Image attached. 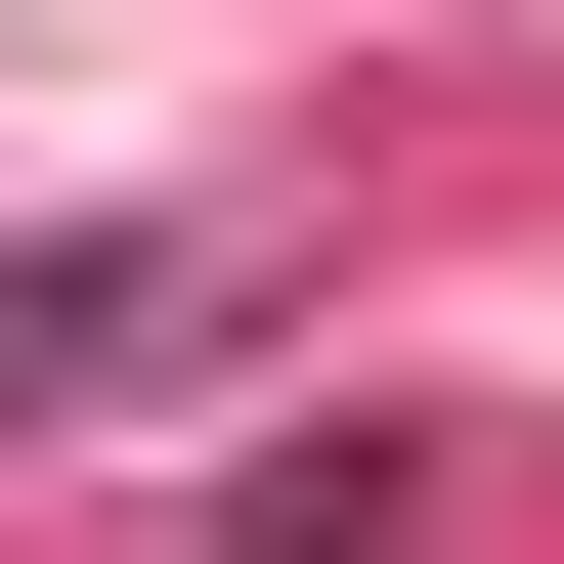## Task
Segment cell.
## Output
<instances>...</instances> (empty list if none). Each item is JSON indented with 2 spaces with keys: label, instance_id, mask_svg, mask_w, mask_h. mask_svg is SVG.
<instances>
[{
  "label": "cell",
  "instance_id": "1",
  "mask_svg": "<svg viewBox=\"0 0 564 564\" xmlns=\"http://www.w3.org/2000/svg\"><path fill=\"white\" fill-rule=\"evenodd\" d=\"M174 348V261H0V434H44V391H131Z\"/></svg>",
  "mask_w": 564,
  "mask_h": 564
}]
</instances>
